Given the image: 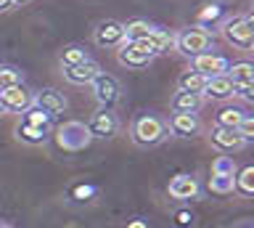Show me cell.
<instances>
[{
  "label": "cell",
  "mask_w": 254,
  "mask_h": 228,
  "mask_svg": "<svg viewBox=\"0 0 254 228\" xmlns=\"http://www.w3.org/2000/svg\"><path fill=\"white\" fill-rule=\"evenodd\" d=\"M130 136L138 146L143 149H151V146H159L162 141L170 136V130H167V122L162 117L156 114H140L135 117L132 128H130Z\"/></svg>",
  "instance_id": "obj_1"
},
{
  "label": "cell",
  "mask_w": 254,
  "mask_h": 228,
  "mask_svg": "<svg viewBox=\"0 0 254 228\" xmlns=\"http://www.w3.org/2000/svg\"><path fill=\"white\" fill-rule=\"evenodd\" d=\"M212 48V32L201 27H188L183 32L175 35V51H180L183 56L193 59L198 53H206Z\"/></svg>",
  "instance_id": "obj_2"
},
{
  "label": "cell",
  "mask_w": 254,
  "mask_h": 228,
  "mask_svg": "<svg viewBox=\"0 0 254 228\" xmlns=\"http://www.w3.org/2000/svg\"><path fill=\"white\" fill-rule=\"evenodd\" d=\"M222 35L225 40L238 51H252L254 45V19L246 13V16H233L222 24Z\"/></svg>",
  "instance_id": "obj_3"
},
{
  "label": "cell",
  "mask_w": 254,
  "mask_h": 228,
  "mask_svg": "<svg viewBox=\"0 0 254 228\" xmlns=\"http://www.w3.org/2000/svg\"><path fill=\"white\" fill-rule=\"evenodd\" d=\"M90 133L82 122L77 120H69L64 122L61 128H56V144H59L64 152H82V149L90 144Z\"/></svg>",
  "instance_id": "obj_4"
},
{
  "label": "cell",
  "mask_w": 254,
  "mask_h": 228,
  "mask_svg": "<svg viewBox=\"0 0 254 228\" xmlns=\"http://www.w3.org/2000/svg\"><path fill=\"white\" fill-rule=\"evenodd\" d=\"M90 85H93V96L101 104V109H114L119 104V98H122V85H119V80L106 75V72H101Z\"/></svg>",
  "instance_id": "obj_5"
},
{
  "label": "cell",
  "mask_w": 254,
  "mask_h": 228,
  "mask_svg": "<svg viewBox=\"0 0 254 228\" xmlns=\"http://www.w3.org/2000/svg\"><path fill=\"white\" fill-rule=\"evenodd\" d=\"M85 128H87V133H90V138L109 141L119 133V120H117V114L111 112V109H98Z\"/></svg>",
  "instance_id": "obj_6"
},
{
  "label": "cell",
  "mask_w": 254,
  "mask_h": 228,
  "mask_svg": "<svg viewBox=\"0 0 254 228\" xmlns=\"http://www.w3.org/2000/svg\"><path fill=\"white\" fill-rule=\"evenodd\" d=\"M93 40H95V45H101V48H119V45L125 43V24L117 19H103V21H98V27H95Z\"/></svg>",
  "instance_id": "obj_7"
},
{
  "label": "cell",
  "mask_w": 254,
  "mask_h": 228,
  "mask_svg": "<svg viewBox=\"0 0 254 228\" xmlns=\"http://www.w3.org/2000/svg\"><path fill=\"white\" fill-rule=\"evenodd\" d=\"M0 104L3 112L11 114H24L32 106V90L27 85H13V88H3L0 90Z\"/></svg>",
  "instance_id": "obj_8"
},
{
  "label": "cell",
  "mask_w": 254,
  "mask_h": 228,
  "mask_svg": "<svg viewBox=\"0 0 254 228\" xmlns=\"http://www.w3.org/2000/svg\"><path fill=\"white\" fill-rule=\"evenodd\" d=\"M209 144L217 149L220 154H233V152H241L246 146L236 128H220V125H214L209 130Z\"/></svg>",
  "instance_id": "obj_9"
},
{
  "label": "cell",
  "mask_w": 254,
  "mask_h": 228,
  "mask_svg": "<svg viewBox=\"0 0 254 228\" xmlns=\"http://www.w3.org/2000/svg\"><path fill=\"white\" fill-rule=\"evenodd\" d=\"M117 59H119V64H122V67L143 69V67H148L151 61H154V53L138 48V45H135L132 40H125V43L117 48Z\"/></svg>",
  "instance_id": "obj_10"
},
{
  "label": "cell",
  "mask_w": 254,
  "mask_h": 228,
  "mask_svg": "<svg viewBox=\"0 0 254 228\" xmlns=\"http://www.w3.org/2000/svg\"><path fill=\"white\" fill-rule=\"evenodd\" d=\"M167 130L178 138H193L198 130H201V120L193 112H175L167 122Z\"/></svg>",
  "instance_id": "obj_11"
},
{
  "label": "cell",
  "mask_w": 254,
  "mask_h": 228,
  "mask_svg": "<svg viewBox=\"0 0 254 228\" xmlns=\"http://www.w3.org/2000/svg\"><path fill=\"white\" fill-rule=\"evenodd\" d=\"M98 75H101V64L93 59H85L74 67H64V77H66V82H71V85H90Z\"/></svg>",
  "instance_id": "obj_12"
},
{
  "label": "cell",
  "mask_w": 254,
  "mask_h": 228,
  "mask_svg": "<svg viewBox=\"0 0 254 228\" xmlns=\"http://www.w3.org/2000/svg\"><path fill=\"white\" fill-rule=\"evenodd\" d=\"M32 104L40 106L43 112H48L51 117L56 114H64L66 112V96L64 93H59L56 88H45V90H40V93H32Z\"/></svg>",
  "instance_id": "obj_13"
},
{
  "label": "cell",
  "mask_w": 254,
  "mask_h": 228,
  "mask_svg": "<svg viewBox=\"0 0 254 228\" xmlns=\"http://www.w3.org/2000/svg\"><path fill=\"white\" fill-rule=\"evenodd\" d=\"M170 196L172 199H180V202H188V199H198V194H201V186H198V180L193 175H175L170 180Z\"/></svg>",
  "instance_id": "obj_14"
},
{
  "label": "cell",
  "mask_w": 254,
  "mask_h": 228,
  "mask_svg": "<svg viewBox=\"0 0 254 228\" xmlns=\"http://www.w3.org/2000/svg\"><path fill=\"white\" fill-rule=\"evenodd\" d=\"M193 72L204 75V77H217V75H225L228 72V59L225 56H217V53H198L193 56Z\"/></svg>",
  "instance_id": "obj_15"
},
{
  "label": "cell",
  "mask_w": 254,
  "mask_h": 228,
  "mask_svg": "<svg viewBox=\"0 0 254 228\" xmlns=\"http://www.w3.org/2000/svg\"><path fill=\"white\" fill-rule=\"evenodd\" d=\"M201 96L212 98V101H228V98H233V80H230L228 75L206 77V85H204Z\"/></svg>",
  "instance_id": "obj_16"
},
{
  "label": "cell",
  "mask_w": 254,
  "mask_h": 228,
  "mask_svg": "<svg viewBox=\"0 0 254 228\" xmlns=\"http://www.w3.org/2000/svg\"><path fill=\"white\" fill-rule=\"evenodd\" d=\"M204 104V96H198V93H186V90H178L175 96L170 98V109L172 112H193Z\"/></svg>",
  "instance_id": "obj_17"
},
{
  "label": "cell",
  "mask_w": 254,
  "mask_h": 228,
  "mask_svg": "<svg viewBox=\"0 0 254 228\" xmlns=\"http://www.w3.org/2000/svg\"><path fill=\"white\" fill-rule=\"evenodd\" d=\"M48 133L51 130H43V128H35V125H27V122H19L16 125V138L21 144H29V146H43L48 141Z\"/></svg>",
  "instance_id": "obj_18"
},
{
  "label": "cell",
  "mask_w": 254,
  "mask_h": 228,
  "mask_svg": "<svg viewBox=\"0 0 254 228\" xmlns=\"http://www.w3.org/2000/svg\"><path fill=\"white\" fill-rule=\"evenodd\" d=\"M146 40L151 43V48H154L156 56H159V53H170V51H175V32H170V29L154 27Z\"/></svg>",
  "instance_id": "obj_19"
},
{
  "label": "cell",
  "mask_w": 254,
  "mask_h": 228,
  "mask_svg": "<svg viewBox=\"0 0 254 228\" xmlns=\"http://www.w3.org/2000/svg\"><path fill=\"white\" fill-rule=\"evenodd\" d=\"M233 191L241 196H254V167L246 164L233 175Z\"/></svg>",
  "instance_id": "obj_20"
},
{
  "label": "cell",
  "mask_w": 254,
  "mask_h": 228,
  "mask_svg": "<svg viewBox=\"0 0 254 228\" xmlns=\"http://www.w3.org/2000/svg\"><path fill=\"white\" fill-rule=\"evenodd\" d=\"M204 85H206V77H204V75H198V72H193V69H188V72H183V75H180V80H178V90L198 93V96H201Z\"/></svg>",
  "instance_id": "obj_21"
},
{
  "label": "cell",
  "mask_w": 254,
  "mask_h": 228,
  "mask_svg": "<svg viewBox=\"0 0 254 228\" xmlns=\"http://www.w3.org/2000/svg\"><path fill=\"white\" fill-rule=\"evenodd\" d=\"M244 109L238 106H222L217 114H214V125H220V128H238V122L244 120Z\"/></svg>",
  "instance_id": "obj_22"
},
{
  "label": "cell",
  "mask_w": 254,
  "mask_h": 228,
  "mask_svg": "<svg viewBox=\"0 0 254 228\" xmlns=\"http://www.w3.org/2000/svg\"><path fill=\"white\" fill-rule=\"evenodd\" d=\"M225 75L233 82H254V64L252 61H236V64H228Z\"/></svg>",
  "instance_id": "obj_23"
},
{
  "label": "cell",
  "mask_w": 254,
  "mask_h": 228,
  "mask_svg": "<svg viewBox=\"0 0 254 228\" xmlns=\"http://www.w3.org/2000/svg\"><path fill=\"white\" fill-rule=\"evenodd\" d=\"M154 24H148L146 19H132L125 24V40H143V37L151 35Z\"/></svg>",
  "instance_id": "obj_24"
},
{
  "label": "cell",
  "mask_w": 254,
  "mask_h": 228,
  "mask_svg": "<svg viewBox=\"0 0 254 228\" xmlns=\"http://www.w3.org/2000/svg\"><path fill=\"white\" fill-rule=\"evenodd\" d=\"M24 122H27V125H35V128H43V130H51L53 117L48 114V112H43L40 106L32 104V106L27 109V112H24Z\"/></svg>",
  "instance_id": "obj_25"
},
{
  "label": "cell",
  "mask_w": 254,
  "mask_h": 228,
  "mask_svg": "<svg viewBox=\"0 0 254 228\" xmlns=\"http://www.w3.org/2000/svg\"><path fill=\"white\" fill-rule=\"evenodd\" d=\"M85 59H90V56H87V48L79 45V43H71V45H66V48L61 51V67H74V64H79V61H85Z\"/></svg>",
  "instance_id": "obj_26"
},
{
  "label": "cell",
  "mask_w": 254,
  "mask_h": 228,
  "mask_svg": "<svg viewBox=\"0 0 254 228\" xmlns=\"http://www.w3.org/2000/svg\"><path fill=\"white\" fill-rule=\"evenodd\" d=\"M220 19H222V5H217V3L204 5V8L198 11V24L196 27L209 29V24H214V21H220Z\"/></svg>",
  "instance_id": "obj_27"
},
{
  "label": "cell",
  "mask_w": 254,
  "mask_h": 228,
  "mask_svg": "<svg viewBox=\"0 0 254 228\" xmlns=\"http://www.w3.org/2000/svg\"><path fill=\"white\" fill-rule=\"evenodd\" d=\"M209 191L212 194H233V175H222V172H212L209 178Z\"/></svg>",
  "instance_id": "obj_28"
},
{
  "label": "cell",
  "mask_w": 254,
  "mask_h": 228,
  "mask_svg": "<svg viewBox=\"0 0 254 228\" xmlns=\"http://www.w3.org/2000/svg\"><path fill=\"white\" fill-rule=\"evenodd\" d=\"M13 85H21V72L16 67H3L0 64V90L13 88Z\"/></svg>",
  "instance_id": "obj_29"
},
{
  "label": "cell",
  "mask_w": 254,
  "mask_h": 228,
  "mask_svg": "<svg viewBox=\"0 0 254 228\" xmlns=\"http://www.w3.org/2000/svg\"><path fill=\"white\" fill-rule=\"evenodd\" d=\"M212 172H222V175H236V159L228 154H220L212 162Z\"/></svg>",
  "instance_id": "obj_30"
},
{
  "label": "cell",
  "mask_w": 254,
  "mask_h": 228,
  "mask_svg": "<svg viewBox=\"0 0 254 228\" xmlns=\"http://www.w3.org/2000/svg\"><path fill=\"white\" fill-rule=\"evenodd\" d=\"M238 136L244 138V144H252L254 141V120H252V114H244V120L238 122Z\"/></svg>",
  "instance_id": "obj_31"
},
{
  "label": "cell",
  "mask_w": 254,
  "mask_h": 228,
  "mask_svg": "<svg viewBox=\"0 0 254 228\" xmlns=\"http://www.w3.org/2000/svg\"><path fill=\"white\" fill-rule=\"evenodd\" d=\"M233 98L252 101L254 98V82H233Z\"/></svg>",
  "instance_id": "obj_32"
},
{
  "label": "cell",
  "mask_w": 254,
  "mask_h": 228,
  "mask_svg": "<svg viewBox=\"0 0 254 228\" xmlns=\"http://www.w3.org/2000/svg\"><path fill=\"white\" fill-rule=\"evenodd\" d=\"M71 194H74L77 199H87V196H93V194H95V188H93V186H77Z\"/></svg>",
  "instance_id": "obj_33"
},
{
  "label": "cell",
  "mask_w": 254,
  "mask_h": 228,
  "mask_svg": "<svg viewBox=\"0 0 254 228\" xmlns=\"http://www.w3.org/2000/svg\"><path fill=\"white\" fill-rule=\"evenodd\" d=\"M11 8H13V0H0V13H5Z\"/></svg>",
  "instance_id": "obj_34"
},
{
  "label": "cell",
  "mask_w": 254,
  "mask_h": 228,
  "mask_svg": "<svg viewBox=\"0 0 254 228\" xmlns=\"http://www.w3.org/2000/svg\"><path fill=\"white\" fill-rule=\"evenodd\" d=\"M178 223L180 226H188L190 223V215H188V212H178Z\"/></svg>",
  "instance_id": "obj_35"
},
{
  "label": "cell",
  "mask_w": 254,
  "mask_h": 228,
  "mask_svg": "<svg viewBox=\"0 0 254 228\" xmlns=\"http://www.w3.org/2000/svg\"><path fill=\"white\" fill-rule=\"evenodd\" d=\"M127 228H148L143 220H132V223H127Z\"/></svg>",
  "instance_id": "obj_36"
},
{
  "label": "cell",
  "mask_w": 254,
  "mask_h": 228,
  "mask_svg": "<svg viewBox=\"0 0 254 228\" xmlns=\"http://www.w3.org/2000/svg\"><path fill=\"white\" fill-rule=\"evenodd\" d=\"M24 3H29V0H13V5H24Z\"/></svg>",
  "instance_id": "obj_37"
},
{
  "label": "cell",
  "mask_w": 254,
  "mask_h": 228,
  "mask_svg": "<svg viewBox=\"0 0 254 228\" xmlns=\"http://www.w3.org/2000/svg\"><path fill=\"white\" fill-rule=\"evenodd\" d=\"M3 114H5V112H3V104H0V117H3Z\"/></svg>",
  "instance_id": "obj_38"
},
{
  "label": "cell",
  "mask_w": 254,
  "mask_h": 228,
  "mask_svg": "<svg viewBox=\"0 0 254 228\" xmlns=\"http://www.w3.org/2000/svg\"><path fill=\"white\" fill-rule=\"evenodd\" d=\"M0 228H5V226H0Z\"/></svg>",
  "instance_id": "obj_39"
}]
</instances>
